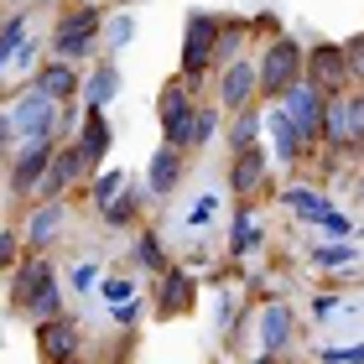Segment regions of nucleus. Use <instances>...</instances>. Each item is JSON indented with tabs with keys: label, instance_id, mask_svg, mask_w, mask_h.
Segmentation results:
<instances>
[{
	"label": "nucleus",
	"instance_id": "obj_39",
	"mask_svg": "<svg viewBox=\"0 0 364 364\" xmlns=\"http://www.w3.org/2000/svg\"><path fill=\"white\" fill-rule=\"evenodd\" d=\"M73 6H94V0H73Z\"/></svg>",
	"mask_w": 364,
	"mask_h": 364
},
{
	"label": "nucleus",
	"instance_id": "obj_28",
	"mask_svg": "<svg viewBox=\"0 0 364 364\" xmlns=\"http://www.w3.org/2000/svg\"><path fill=\"white\" fill-rule=\"evenodd\" d=\"M105 296L120 307V302H130V296H136V281H130V276H109V281H105Z\"/></svg>",
	"mask_w": 364,
	"mask_h": 364
},
{
	"label": "nucleus",
	"instance_id": "obj_40",
	"mask_svg": "<svg viewBox=\"0 0 364 364\" xmlns=\"http://www.w3.org/2000/svg\"><path fill=\"white\" fill-rule=\"evenodd\" d=\"M359 193H364V182H359Z\"/></svg>",
	"mask_w": 364,
	"mask_h": 364
},
{
	"label": "nucleus",
	"instance_id": "obj_34",
	"mask_svg": "<svg viewBox=\"0 0 364 364\" xmlns=\"http://www.w3.org/2000/svg\"><path fill=\"white\" fill-rule=\"evenodd\" d=\"M213 213H219V198H198V203H193V213H188V224H208Z\"/></svg>",
	"mask_w": 364,
	"mask_h": 364
},
{
	"label": "nucleus",
	"instance_id": "obj_3",
	"mask_svg": "<svg viewBox=\"0 0 364 364\" xmlns=\"http://www.w3.org/2000/svg\"><path fill=\"white\" fill-rule=\"evenodd\" d=\"M302 78H307V53L291 37H276L266 47V58H260V94L281 99L291 84H302Z\"/></svg>",
	"mask_w": 364,
	"mask_h": 364
},
{
	"label": "nucleus",
	"instance_id": "obj_20",
	"mask_svg": "<svg viewBox=\"0 0 364 364\" xmlns=\"http://www.w3.org/2000/svg\"><path fill=\"white\" fill-rule=\"evenodd\" d=\"M37 89H42V94H53L58 105H63V99H73V94H78V68H73L68 58H63V63H47V68L37 73Z\"/></svg>",
	"mask_w": 364,
	"mask_h": 364
},
{
	"label": "nucleus",
	"instance_id": "obj_6",
	"mask_svg": "<svg viewBox=\"0 0 364 364\" xmlns=\"http://www.w3.org/2000/svg\"><path fill=\"white\" fill-rule=\"evenodd\" d=\"M53 156H58L53 136H37V141H26L21 151H11V193H37L47 167H53Z\"/></svg>",
	"mask_w": 364,
	"mask_h": 364
},
{
	"label": "nucleus",
	"instance_id": "obj_25",
	"mask_svg": "<svg viewBox=\"0 0 364 364\" xmlns=\"http://www.w3.org/2000/svg\"><path fill=\"white\" fill-rule=\"evenodd\" d=\"M114 94H120V68H94V73H89V105L105 109Z\"/></svg>",
	"mask_w": 364,
	"mask_h": 364
},
{
	"label": "nucleus",
	"instance_id": "obj_32",
	"mask_svg": "<svg viewBox=\"0 0 364 364\" xmlns=\"http://www.w3.org/2000/svg\"><path fill=\"white\" fill-rule=\"evenodd\" d=\"M136 255H141V266H151V271H161V245H156V235H141V245H136Z\"/></svg>",
	"mask_w": 364,
	"mask_h": 364
},
{
	"label": "nucleus",
	"instance_id": "obj_7",
	"mask_svg": "<svg viewBox=\"0 0 364 364\" xmlns=\"http://www.w3.org/2000/svg\"><path fill=\"white\" fill-rule=\"evenodd\" d=\"M323 136L333 141V146H343V151L364 146V94H354V99H333V105H328Z\"/></svg>",
	"mask_w": 364,
	"mask_h": 364
},
{
	"label": "nucleus",
	"instance_id": "obj_10",
	"mask_svg": "<svg viewBox=\"0 0 364 364\" xmlns=\"http://www.w3.org/2000/svg\"><path fill=\"white\" fill-rule=\"evenodd\" d=\"M78 343H84V333H78L73 318H47V323H37V354L47 364H73L78 359Z\"/></svg>",
	"mask_w": 364,
	"mask_h": 364
},
{
	"label": "nucleus",
	"instance_id": "obj_26",
	"mask_svg": "<svg viewBox=\"0 0 364 364\" xmlns=\"http://www.w3.org/2000/svg\"><path fill=\"white\" fill-rule=\"evenodd\" d=\"M21 47H26V16H11V21H6V37H0V63H11Z\"/></svg>",
	"mask_w": 364,
	"mask_h": 364
},
{
	"label": "nucleus",
	"instance_id": "obj_11",
	"mask_svg": "<svg viewBox=\"0 0 364 364\" xmlns=\"http://www.w3.org/2000/svg\"><path fill=\"white\" fill-rule=\"evenodd\" d=\"M84 167H89L84 146H78V141H73V146H63V151L53 156V167H47V177H42L37 198H42V203H53V198H63V193H68L78 177H84Z\"/></svg>",
	"mask_w": 364,
	"mask_h": 364
},
{
	"label": "nucleus",
	"instance_id": "obj_30",
	"mask_svg": "<svg viewBox=\"0 0 364 364\" xmlns=\"http://www.w3.org/2000/svg\"><path fill=\"white\" fill-rule=\"evenodd\" d=\"M250 141H255V114L240 109V120H235V151H245Z\"/></svg>",
	"mask_w": 364,
	"mask_h": 364
},
{
	"label": "nucleus",
	"instance_id": "obj_29",
	"mask_svg": "<svg viewBox=\"0 0 364 364\" xmlns=\"http://www.w3.org/2000/svg\"><path fill=\"white\" fill-rule=\"evenodd\" d=\"M343 58H349V78H364V37L343 42Z\"/></svg>",
	"mask_w": 364,
	"mask_h": 364
},
{
	"label": "nucleus",
	"instance_id": "obj_22",
	"mask_svg": "<svg viewBox=\"0 0 364 364\" xmlns=\"http://www.w3.org/2000/svg\"><path fill=\"white\" fill-rule=\"evenodd\" d=\"M63 219H68V208H63V198H53V203H42L37 213H31V224H26V240H31V245H42V240H58Z\"/></svg>",
	"mask_w": 364,
	"mask_h": 364
},
{
	"label": "nucleus",
	"instance_id": "obj_14",
	"mask_svg": "<svg viewBox=\"0 0 364 364\" xmlns=\"http://www.w3.org/2000/svg\"><path fill=\"white\" fill-rule=\"evenodd\" d=\"M193 276L188 271H156V307H161V318H182V312L193 307Z\"/></svg>",
	"mask_w": 364,
	"mask_h": 364
},
{
	"label": "nucleus",
	"instance_id": "obj_27",
	"mask_svg": "<svg viewBox=\"0 0 364 364\" xmlns=\"http://www.w3.org/2000/svg\"><path fill=\"white\" fill-rule=\"evenodd\" d=\"M312 255H318V266H354V250H349V245H318Z\"/></svg>",
	"mask_w": 364,
	"mask_h": 364
},
{
	"label": "nucleus",
	"instance_id": "obj_13",
	"mask_svg": "<svg viewBox=\"0 0 364 364\" xmlns=\"http://www.w3.org/2000/svg\"><path fill=\"white\" fill-rule=\"evenodd\" d=\"M307 78L318 84L323 94H338L343 89V78H349V58H343V47H333V42H318L307 53Z\"/></svg>",
	"mask_w": 364,
	"mask_h": 364
},
{
	"label": "nucleus",
	"instance_id": "obj_16",
	"mask_svg": "<svg viewBox=\"0 0 364 364\" xmlns=\"http://www.w3.org/2000/svg\"><path fill=\"white\" fill-rule=\"evenodd\" d=\"M266 125H271V141H276V156H281V161H296V156H302V141H307V136H302V125L287 114L281 99H276V109L266 114Z\"/></svg>",
	"mask_w": 364,
	"mask_h": 364
},
{
	"label": "nucleus",
	"instance_id": "obj_2",
	"mask_svg": "<svg viewBox=\"0 0 364 364\" xmlns=\"http://www.w3.org/2000/svg\"><path fill=\"white\" fill-rule=\"evenodd\" d=\"M53 125H58V99L31 84V94L16 99V105L6 109L0 136H6V146H11V141H37V136H53Z\"/></svg>",
	"mask_w": 364,
	"mask_h": 364
},
{
	"label": "nucleus",
	"instance_id": "obj_24",
	"mask_svg": "<svg viewBox=\"0 0 364 364\" xmlns=\"http://www.w3.org/2000/svg\"><path fill=\"white\" fill-rule=\"evenodd\" d=\"M255 245H260V224H255V213H235V235H229V250H235V255H250L255 250Z\"/></svg>",
	"mask_w": 364,
	"mask_h": 364
},
{
	"label": "nucleus",
	"instance_id": "obj_8",
	"mask_svg": "<svg viewBox=\"0 0 364 364\" xmlns=\"http://www.w3.org/2000/svg\"><path fill=\"white\" fill-rule=\"evenodd\" d=\"M281 105H287V114L296 125H302V136H323V120H328V105H323V89L312 84V78H302V84H291L287 94H281Z\"/></svg>",
	"mask_w": 364,
	"mask_h": 364
},
{
	"label": "nucleus",
	"instance_id": "obj_9",
	"mask_svg": "<svg viewBox=\"0 0 364 364\" xmlns=\"http://www.w3.org/2000/svg\"><path fill=\"white\" fill-rule=\"evenodd\" d=\"M99 42V11L94 6H78V11H68L58 21V31H53V47L63 58H78V53H89V47Z\"/></svg>",
	"mask_w": 364,
	"mask_h": 364
},
{
	"label": "nucleus",
	"instance_id": "obj_23",
	"mask_svg": "<svg viewBox=\"0 0 364 364\" xmlns=\"http://www.w3.org/2000/svg\"><path fill=\"white\" fill-rule=\"evenodd\" d=\"M281 198H287V203H291L296 213H302V219H318V224H323V219H333V213H338V208L328 203L323 193H312V188H287Z\"/></svg>",
	"mask_w": 364,
	"mask_h": 364
},
{
	"label": "nucleus",
	"instance_id": "obj_36",
	"mask_svg": "<svg viewBox=\"0 0 364 364\" xmlns=\"http://www.w3.org/2000/svg\"><path fill=\"white\" fill-rule=\"evenodd\" d=\"M136 318H141V302H136V296H130V302H120V307H114V323H120V328H130Z\"/></svg>",
	"mask_w": 364,
	"mask_h": 364
},
{
	"label": "nucleus",
	"instance_id": "obj_18",
	"mask_svg": "<svg viewBox=\"0 0 364 364\" xmlns=\"http://www.w3.org/2000/svg\"><path fill=\"white\" fill-rule=\"evenodd\" d=\"M78 146H84L89 167H94V161H105V151H109V125H105V109H99V105H89L84 125H78Z\"/></svg>",
	"mask_w": 364,
	"mask_h": 364
},
{
	"label": "nucleus",
	"instance_id": "obj_33",
	"mask_svg": "<svg viewBox=\"0 0 364 364\" xmlns=\"http://www.w3.org/2000/svg\"><path fill=\"white\" fill-rule=\"evenodd\" d=\"M213 130H219V114H213V109H198V125H193V146H203V141L213 136Z\"/></svg>",
	"mask_w": 364,
	"mask_h": 364
},
{
	"label": "nucleus",
	"instance_id": "obj_35",
	"mask_svg": "<svg viewBox=\"0 0 364 364\" xmlns=\"http://www.w3.org/2000/svg\"><path fill=\"white\" fill-rule=\"evenodd\" d=\"M130 31H136V21H130V16L109 21V47H125V42H130Z\"/></svg>",
	"mask_w": 364,
	"mask_h": 364
},
{
	"label": "nucleus",
	"instance_id": "obj_31",
	"mask_svg": "<svg viewBox=\"0 0 364 364\" xmlns=\"http://www.w3.org/2000/svg\"><path fill=\"white\" fill-rule=\"evenodd\" d=\"M323 364H364V343H349V349H323Z\"/></svg>",
	"mask_w": 364,
	"mask_h": 364
},
{
	"label": "nucleus",
	"instance_id": "obj_19",
	"mask_svg": "<svg viewBox=\"0 0 364 364\" xmlns=\"http://www.w3.org/2000/svg\"><path fill=\"white\" fill-rule=\"evenodd\" d=\"M177 177H182V156H177V146H161V151L151 156V167H146V182H151V193L156 198H167L177 188Z\"/></svg>",
	"mask_w": 364,
	"mask_h": 364
},
{
	"label": "nucleus",
	"instance_id": "obj_17",
	"mask_svg": "<svg viewBox=\"0 0 364 364\" xmlns=\"http://www.w3.org/2000/svg\"><path fill=\"white\" fill-rule=\"evenodd\" d=\"M291 338V307L287 302H271L266 312H260V349L266 354H281Z\"/></svg>",
	"mask_w": 364,
	"mask_h": 364
},
{
	"label": "nucleus",
	"instance_id": "obj_5",
	"mask_svg": "<svg viewBox=\"0 0 364 364\" xmlns=\"http://www.w3.org/2000/svg\"><path fill=\"white\" fill-rule=\"evenodd\" d=\"M219 31H224L219 16H203V11L188 16V31H182V73L188 78H203L213 68V58H219Z\"/></svg>",
	"mask_w": 364,
	"mask_h": 364
},
{
	"label": "nucleus",
	"instance_id": "obj_37",
	"mask_svg": "<svg viewBox=\"0 0 364 364\" xmlns=\"http://www.w3.org/2000/svg\"><path fill=\"white\" fill-rule=\"evenodd\" d=\"M94 276H99V266H73V291H89Z\"/></svg>",
	"mask_w": 364,
	"mask_h": 364
},
{
	"label": "nucleus",
	"instance_id": "obj_38",
	"mask_svg": "<svg viewBox=\"0 0 364 364\" xmlns=\"http://www.w3.org/2000/svg\"><path fill=\"white\" fill-rule=\"evenodd\" d=\"M312 312L328 323V312H338V296H318V302H312Z\"/></svg>",
	"mask_w": 364,
	"mask_h": 364
},
{
	"label": "nucleus",
	"instance_id": "obj_15",
	"mask_svg": "<svg viewBox=\"0 0 364 364\" xmlns=\"http://www.w3.org/2000/svg\"><path fill=\"white\" fill-rule=\"evenodd\" d=\"M255 89H260V63L235 58V63L224 68V89H219V94H224V105H229V109H245Z\"/></svg>",
	"mask_w": 364,
	"mask_h": 364
},
{
	"label": "nucleus",
	"instance_id": "obj_1",
	"mask_svg": "<svg viewBox=\"0 0 364 364\" xmlns=\"http://www.w3.org/2000/svg\"><path fill=\"white\" fill-rule=\"evenodd\" d=\"M193 89H198V78H172L167 89H161V99H156V114H161V136H167V146H193V125H198V99H193Z\"/></svg>",
	"mask_w": 364,
	"mask_h": 364
},
{
	"label": "nucleus",
	"instance_id": "obj_4",
	"mask_svg": "<svg viewBox=\"0 0 364 364\" xmlns=\"http://www.w3.org/2000/svg\"><path fill=\"white\" fill-rule=\"evenodd\" d=\"M16 302H21L37 323L63 318L58 281H53V266H47V260H26V266H21V276H16Z\"/></svg>",
	"mask_w": 364,
	"mask_h": 364
},
{
	"label": "nucleus",
	"instance_id": "obj_12",
	"mask_svg": "<svg viewBox=\"0 0 364 364\" xmlns=\"http://www.w3.org/2000/svg\"><path fill=\"white\" fill-rule=\"evenodd\" d=\"M94 208L105 213L109 224H130V213H136V193H130L125 172H105L94 182Z\"/></svg>",
	"mask_w": 364,
	"mask_h": 364
},
{
	"label": "nucleus",
	"instance_id": "obj_21",
	"mask_svg": "<svg viewBox=\"0 0 364 364\" xmlns=\"http://www.w3.org/2000/svg\"><path fill=\"white\" fill-rule=\"evenodd\" d=\"M260 177H266V156H260L255 146H245L235 156V167H229V182H235V193H255Z\"/></svg>",
	"mask_w": 364,
	"mask_h": 364
}]
</instances>
